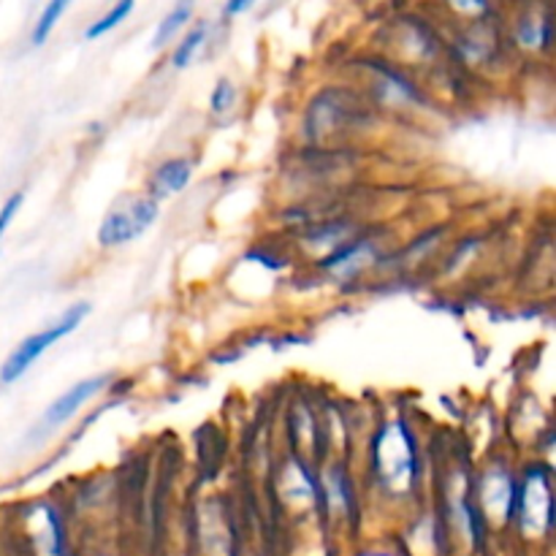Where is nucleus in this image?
<instances>
[{
  "label": "nucleus",
  "mask_w": 556,
  "mask_h": 556,
  "mask_svg": "<svg viewBox=\"0 0 556 556\" xmlns=\"http://www.w3.org/2000/svg\"><path fill=\"white\" fill-rule=\"evenodd\" d=\"M87 315H90V304L87 302L74 304V307L65 309L52 326H47V329L38 331V334H30L27 340H22L20 345L11 351V356L5 358L3 367H0V380H3V383H14V380H20L22 375H25L27 369H30L33 364H36L38 358L54 345V342H60L63 337H68L71 331L79 329V324L87 318Z\"/></svg>",
  "instance_id": "nucleus-1"
},
{
  "label": "nucleus",
  "mask_w": 556,
  "mask_h": 556,
  "mask_svg": "<svg viewBox=\"0 0 556 556\" xmlns=\"http://www.w3.org/2000/svg\"><path fill=\"white\" fill-rule=\"evenodd\" d=\"M157 201L152 195H130L117 210L106 215V220L98 228V244L103 248H117V244L139 239L152 223L157 220Z\"/></svg>",
  "instance_id": "nucleus-2"
},
{
  "label": "nucleus",
  "mask_w": 556,
  "mask_h": 556,
  "mask_svg": "<svg viewBox=\"0 0 556 556\" xmlns=\"http://www.w3.org/2000/svg\"><path fill=\"white\" fill-rule=\"evenodd\" d=\"M378 470L386 486L407 489L416 478V445L402 424L386 429L378 440Z\"/></svg>",
  "instance_id": "nucleus-3"
},
{
  "label": "nucleus",
  "mask_w": 556,
  "mask_h": 556,
  "mask_svg": "<svg viewBox=\"0 0 556 556\" xmlns=\"http://www.w3.org/2000/svg\"><path fill=\"white\" fill-rule=\"evenodd\" d=\"M554 500L552 483L543 472H532L521 489V525L527 532H546L552 527Z\"/></svg>",
  "instance_id": "nucleus-4"
},
{
  "label": "nucleus",
  "mask_w": 556,
  "mask_h": 556,
  "mask_svg": "<svg viewBox=\"0 0 556 556\" xmlns=\"http://www.w3.org/2000/svg\"><path fill=\"white\" fill-rule=\"evenodd\" d=\"M106 386H109V375H101V378H90V380H81V383H76L74 389H68L63 396H60V400H54L52 405H49L47 416H43V424H47V427H60V424H65L68 418H74L76 410H81V407H85L92 396L101 394Z\"/></svg>",
  "instance_id": "nucleus-5"
},
{
  "label": "nucleus",
  "mask_w": 556,
  "mask_h": 556,
  "mask_svg": "<svg viewBox=\"0 0 556 556\" xmlns=\"http://www.w3.org/2000/svg\"><path fill=\"white\" fill-rule=\"evenodd\" d=\"M190 163L185 157H174V161H166L152 177V199H163V195H174L190 182Z\"/></svg>",
  "instance_id": "nucleus-6"
},
{
  "label": "nucleus",
  "mask_w": 556,
  "mask_h": 556,
  "mask_svg": "<svg viewBox=\"0 0 556 556\" xmlns=\"http://www.w3.org/2000/svg\"><path fill=\"white\" fill-rule=\"evenodd\" d=\"M516 36L527 49H548L552 43V9H543L541 14L530 11L516 25Z\"/></svg>",
  "instance_id": "nucleus-7"
},
{
  "label": "nucleus",
  "mask_w": 556,
  "mask_h": 556,
  "mask_svg": "<svg viewBox=\"0 0 556 556\" xmlns=\"http://www.w3.org/2000/svg\"><path fill=\"white\" fill-rule=\"evenodd\" d=\"M483 500H486L489 514H497L500 519L514 510V481L503 472H494L486 478V489H483Z\"/></svg>",
  "instance_id": "nucleus-8"
},
{
  "label": "nucleus",
  "mask_w": 556,
  "mask_h": 556,
  "mask_svg": "<svg viewBox=\"0 0 556 556\" xmlns=\"http://www.w3.org/2000/svg\"><path fill=\"white\" fill-rule=\"evenodd\" d=\"M193 9H195V0H177V3H174V9L168 11V14L161 20V25H157L155 38H152V47L155 49L166 47V43L172 41V38L177 36L185 25H188L190 16H193Z\"/></svg>",
  "instance_id": "nucleus-9"
},
{
  "label": "nucleus",
  "mask_w": 556,
  "mask_h": 556,
  "mask_svg": "<svg viewBox=\"0 0 556 556\" xmlns=\"http://www.w3.org/2000/svg\"><path fill=\"white\" fill-rule=\"evenodd\" d=\"M71 3H74V0H49V3L43 5L41 16L36 20V27H33V43H36V47L47 43V38L52 36V30L58 27V22L63 20Z\"/></svg>",
  "instance_id": "nucleus-10"
},
{
  "label": "nucleus",
  "mask_w": 556,
  "mask_h": 556,
  "mask_svg": "<svg viewBox=\"0 0 556 556\" xmlns=\"http://www.w3.org/2000/svg\"><path fill=\"white\" fill-rule=\"evenodd\" d=\"M134 3L136 0H117V3H114L112 9L101 16V20H96L90 27H87V33H85L87 41H96V38L112 33L117 25H123V22L130 16V11H134Z\"/></svg>",
  "instance_id": "nucleus-11"
},
{
  "label": "nucleus",
  "mask_w": 556,
  "mask_h": 556,
  "mask_svg": "<svg viewBox=\"0 0 556 556\" xmlns=\"http://www.w3.org/2000/svg\"><path fill=\"white\" fill-rule=\"evenodd\" d=\"M206 41V22H199V25L193 27V30H188V36L179 41V47L174 49V68H188L190 63H193L195 52H199L201 47H204Z\"/></svg>",
  "instance_id": "nucleus-12"
},
{
  "label": "nucleus",
  "mask_w": 556,
  "mask_h": 556,
  "mask_svg": "<svg viewBox=\"0 0 556 556\" xmlns=\"http://www.w3.org/2000/svg\"><path fill=\"white\" fill-rule=\"evenodd\" d=\"M233 101H237V90H233L231 81H228V79L217 81V87L212 90V98H210L212 112H215V114L228 112V109L233 106Z\"/></svg>",
  "instance_id": "nucleus-13"
},
{
  "label": "nucleus",
  "mask_w": 556,
  "mask_h": 556,
  "mask_svg": "<svg viewBox=\"0 0 556 556\" xmlns=\"http://www.w3.org/2000/svg\"><path fill=\"white\" fill-rule=\"evenodd\" d=\"M456 14L465 16H486L492 11V0H445Z\"/></svg>",
  "instance_id": "nucleus-14"
},
{
  "label": "nucleus",
  "mask_w": 556,
  "mask_h": 556,
  "mask_svg": "<svg viewBox=\"0 0 556 556\" xmlns=\"http://www.w3.org/2000/svg\"><path fill=\"white\" fill-rule=\"evenodd\" d=\"M20 204H22V193H14L3 204V210H0V237H3V233H5L9 223L14 220V215H16V210H20Z\"/></svg>",
  "instance_id": "nucleus-15"
},
{
  "label": "nucleus",
  "mask_w": 556,
  "mask_h": 556,
  "mask_svg": "<svg viewBox=\"0 0 556 556\" xmlns=\"http://www.w3.org/2000/svg\"><path fill=\"white\" fill-rule=\"evenodd\" d=\"M255 0H226V14L228 16H237V14H244L248 9H253Z\"/></svg>",
  "instance_id": "nucleus-16"
}]
</instances>
